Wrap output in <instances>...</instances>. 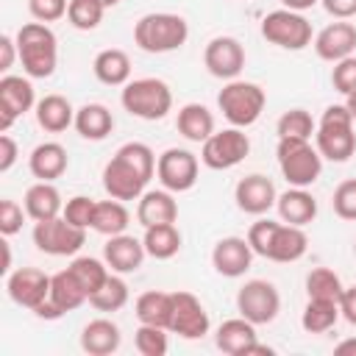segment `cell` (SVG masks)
I'll return each mask as SVG.
<instances>
[{"label":"cell","mask_w":356,"mask_h":356,"mask_svg":"<svg viewBox=\"0 0 356 356\" xmlns=\"http://www.w3.org/2000/svg\"><path fill=\"white\" fill-rule=\"evenodd\" d=\"M156 153L145 142H125L103 167V189L117 200L142 197L156 172Z\"/></svg>","instance_id":"obj_1"},{"label":"cell","mask_w":356,"mask_h":356,"mask_svg":"<svg viewBox=\"0 0 356 356\" xmlns=\"http://www.w3.org/2000/svg\"><path fill=\"white\" fill-rule=\"evenodd\" d=\"M17 50L28 78H50L58 64V39L47 22H25L17 31Z\"/></svg>","instance_id":"obj_2"},{"label":"cell","mask_w":356,"mask_h":356,"mask_svg":"<svg viewBox=\"0 0 356 356\" xmlns=\"http://www.w3.org/2000/svg\"><path fill=\"white\" fill-rule=\"evenodd\" d=\"M186 36H189L186 19L181 14H170V11L145 14L134 25V42L145 53H172L178 47H184Z\"/></svg>","instance_id":"obj_3"},{"label":"cell","mask_w":356,"mask_h":356,"mask_svg":"<svg viewBox=\"0 0 356 356\" xmlns=\"http://www.w3.org/2000/svg\"><path fill=\"white\" fill-rule=\"evenodd\" d=\"M317 150L328 161H348L356 153V134H353V117L345 106H328L320 117V125L314 131Z\"/></svg>","instance_id":"obj_4"},{"label":"cell","mask_w":356,"mask_h":356,"mask_svg":"<svg viewBox=\"0 0 356 356\" xmlns=\"http://www.w3.org/2000/svg\"><path fill=\"white\" fill-rule=\"evenodd\" d=\"M122 108L131 114V117H139V120H164L167 111L172 108V92L170 86L161 81V78H136V81H128L122 95Z\"/></svg>","instance_id":"obj_5"},{"label":"cell","mask_w":356,"mask_h":356,"mask_svg":"<svg viewBox=\"0 0 356 356\" xmlns=\"http://www.w3.org/2000/svg\"><path fill=\"white\" fill-rule=\"evenodd\" d=\"M264 103H267V95L259 83H250V81H228L220 95H217V106L222 111V117L234 125V128H248L253 125L261 111H264Z\"/></svg>","instance_id":"obj_6"},{"label":"cell","mask_w":356,"mask_h":356,"mask_svg":"<svg viewBox=\"0 0 356 356\" xmlns=\"http://www.w3.org/2000/svg\"><path fill=\"white\" fill-rule=\"evenodd\" d=\"M281 175L289 186H312L323 172V156L309 139H278L275 147Z\"/></svg>","instance_id":"obj_7"},{"label":"cell","mask_w":356,"mask_h":356,"mask_svg":"<svg viewBox=\"0 0 356 356\" xmlns=\"http://www.w3.org/2000/svg\"><path fill=\"white\" fill-rule=\"evenodd\" d=\"M261 36L284 50H303L312 44V22L300 11L278 8L261 19Z\"/></svg>","instance_id":"obj_8"},{"label":"cell","mask_w":356,"mask_h":356,"mask_svg":"<svg viewBox=\"0 0 356 356\" xmlns=\"http://www.w3.org/2000/svg\"><path fill=\"white\" fill-rule=\"evenodd\" d=\"M33 245L47 256H75L86 245V228L67 222L64 214L39 220L33 225Z\"/></svg>","instance_id":"obj_9"},{"label":"cell","mask_w":356,"mask_h":356,"mask_svg":"<svg viewBox=\"0 0 356 356\" xmlns=\"http://www.w3.org/2000/svg\"><path fill=\"white\" fill-rule=\"evenodd\" d=\"M236 312L250 320L253 325H267L278 317L281 312V295L275 289V284L264 281V278H253L245 281L236 292Z\"/></svg>","instance_id":"obj_10"},{"label":"cell","mask_w":356,"mask_h":356,"mask_svg":"<svg viewBox=\"0 0 356 356\" xmlns=\"http://www.w3.org/2000/svg\"><path fill=\"white\" fill-rule=\"evenodd\" d=\"M250 153V139L242 128H225V131H214L200 150V161L209 170H231L239 161H245V156Z\"/></svg>","instance_id":"obj_11"},{"label":"cell","mask_w":356,"mask_h":356,"mask_svg":"<svg viewBox=\"0 0 356 356\" xmlns=\"http://www.w3.org/2000/svg\"><path fill=\"white\" fill-rule=\"evenodd\" d=\"M197 156L184 147H167L156 161V175L164 189L170 192H186L197 181Z\"/></svg>","instance_id":"obj_12"},{"label":"cell","mask_w":356,"mask_h":356,"mask_svg":"<svg viewBox=\"0 0 356 356\" xmlns=\"http://www.w3.org/2000/svg\"><path fill=\"white\" fill-rule=\"evenodd\" d=\"M170 331L181 339H200L209 334V312L192 292H172V314H170Z\"/></svg>","instance_id":"obj_13"},{"label":"cell","mask_w":356,"mask_h":356,"mask_svg":"<svg viewBox=\"0 0 356 356\" xmlns=\"http://www.w3.org/2000/svg\"><path fill=\"white\" fill-rule=\"evenodd\" d=\"M36 106L33 83L22 75H3L0 78V134H8L14 120Z\"/></svg>","instance_id":"obj_14"},{"label":"cell","mask_w":356,"mask_h":356,"mask_svg":"<svg viewBox=\"0 0 356 356\" xmlns=\"http://www.w3.org/2000/svg\"><path fill=\"white\" fill-rule=\"evenodd\" d=\"M203 64L214 78L234 81L245 70V47L234 36H214L203 50Z\"/></svg>","instance_id":"obj_15"},{"label":"cell","mask_w":356,"mask_h":356,"mask_svg":"<svg viewBox=\"0 0 356 356\" xmlns=\"http://www.w3.org/2000/svg\"><path fill=\"white\" fill-rule=\"evenodd\" d=\"M50 278L47 273H42L39 267H19L14 273H8L6 278V289H8V298L17 303V306H25V309H36L47 295H50Z\"/></svg>","instance_id":"obj_16"},{"label":"cell","mask_w":356,"mask_h":356,"mask_svg":"<svg viewBox=\"0 0 356 356\" xmlns=\"http://www.w3.org/2000/svg\"><path fill=\"white\" fill-rule=\"evenodd\" d=\"M234 200L245 214H267L275 206L278 192H275V184L267 175L253 172V175L239 178V184L234 189Z\"/></svg>","instance_id":"obj_17"},{"label":"cell","mask_w":356,"mask_h":356,"mask_svg":"<svg viewBox=\"0 0 356 356\" xmlns=\"http://www.w3.org/2000/svg\"><path fill=\"white\" fill-rule=\"evenodd\" d=\"M211 264L225 278H239L253 264V248L242 236H222L211 250Z\"/></svg>","instance_id":"obj_18"},{"label":"cell","mask_w":356,"mask_h":356,"mask_svg":"<svg viewBox=\"0 0 356 356\" xmlns=\"http://www.w3.org/2000/svg\"><path fill=\"white\" fill-rule=\"evenodd\" d=\"M353 50H356V25L353 22L337 19L331 25H325L314 36V53L323 61H334L337 64V61L353 56Z\"/></svg>","instance_id":"obj_19"},{"label":"cell","mask_w":356,"mask_h":356,"mask_svg":"<svg viewBox=\"0 0 356 356\" xmlns=\"http://www.w3.org/2000/svg\"><path fill=\"white\" fill-rule=\"evenodd\" d=\"M147 250H145V242L131 236V234H117V236H108V242L103 245V261L111 267V273H136L145 261Z\"/></svg>","instance_id":"obj_20"},{"label":"cell","mask_w":356,"mask_h":356,"mask_svg":"<svg viewBox=\"0 0 356 356\" xmlns=\"http://www.w3.org/2000/svg\"><path fill=\"white\" fill-rule=\"evenodd\" d=\"M67 147L58 145V142H42L31 150L28 156V167H31V175L39 178V181H56L67 172Z\"/></svg>","instance_id":"obj_21"},{"label":"cell","mask_w":356,"mask_h":356,"mask_svg":"<svg viewBox=\"0 0 356 356\" xmlns=\"http://www.w3.org/2000/svg\"><path fill=\"white\" fill-rule=\"evenodd\" d=\"M309 248V236L300 225H289V222H278L275 225V234H273V242L267 248V256L270 261H298Z\"/></svg>","instance_id":"obj_22"},{"label":"cell","mask_w":356,"mask_h":356,"mask_svg":"<svg viewBox=\"0 0 356 356\" xmlns=\"http://www.w3.org/2000/svg\"><path fill=\"white\" fill-rule=\"evenodd\" d=\"M256 342H259L256 325L250 320H245L242 314L234 317V320H225L217 328V348L228 356H248Z\"/></svg>","instance_id":"obj_23"},{"label":"cell","mask_w":356,"mask_h":356,"mask_svg":"<svg viewBox=\"0 0 356 356\" xmlns=\"http://www.w3.org/2000/svg\"><path fill=\"white\" fill-rule=\"evenodd\" d=\"M25 211L33 222L39 220H53L64 211V203H61V192L53 186V181H36L25 189Z\"/></svg>","instance_id":"obj_24"},{"label":"cell","mask_w":356,"mask_h":356,"mask_svg":"<svg viewBox=\"0 0 356 356\" xmlns=\"http://www.w3.org/2000/svg\"><path fill=\"white\" fill-rule=\"evenodd\" d=\"M275 209H278V217L289 225H309L314 217H317V200L312 192H306L303 186H292L286 189L284 195H278L275 200Z\"/></svg>","instance_id":"obj_25"},{"label":"cell","mask_w":356,"mask_h":356,"mask_svg":"<svg viewBox=\"0 0 356 356\" xmlns=\"http://www.w3.org/2000/svg\"><path fill=\"white\" fill-rule=\"evenodd\" d=\"M139 225H159V222H175L178 220V203L170 189H150L139 197L136 206Z\"/></svg>","instance_id":"obj_26"},{"label":"cell","mask_w":356,"mask_h":356,"mask_svg":"<svg viewBox=\"0 0 356 356\" xmlns=\"http://www.w3.org/2000/svg\"><path fill=\"white\" fill-rule=\"evenodd\" d=\"M120 342H122V337H120L117 323H111L106 317H97V320L86 323L83 331H81V348L89 356H108L120 348Z\"/></svg>","instance_id":"obj_27"},{"label":"cell","mask_w":356,"mask_h":356,"mask_svg":"<svg viewBox=\"0 0 356 356\" xmlns=\"http://www.w3.org/2000/svg\"><path fill=\"white\" fill-rule=\"evenodd\" d=\"M36 122L50 134H61L75 125V108L64 95H44L36 100Z\"/></svg>","instance_id":"obj_28"},{"label":"cell","mask_w":356,"mask_h":356,"mask_svg":"<svg viewBox=\"0 0 356 356\" xmlns=\"http://www.w3.org/2000/svg\"><path fill=\"white\" fill-rule=\"evenodd\" d=\"M92 70H95V78L106 86H125L131 81V58L125 50H117V47L100 50L92 61Z\"/></svg>","instance_id":"obj_29"},{"label":"cell","mask_w":356,"mask_h":356,"mask_svg":"<svg viewBox=\"0 0 356 356\" xmlns=\"http://www.w3.org/2000/svg\"><path fill=\"white\" fill-rule=\"evenodd\" d=\"M175 128L189 142H206L214 134V114L203 103H186L178 108Z\"/></svg>","instance_id":"obj_30"},{"label":"cell","mask_w":356,"mask_h":356,"mask_svg":"<svg viewBox=\"0 0 356 356\" xmlns=\"http://www.w3.org/2000/svg\"><path fill=\"white\" fill-rule=\"evenodd\" d=\"M75 131L89 142H100L114 131V114L103 103H86L75 111Z\"/></svg>","instance_id":"obj_31"},{"label":"cell","mask_w":356,"mask_h":356,"mask_svg":"<svg viewBox=\"0 0 356 356\" xmlns=\"http://www.w3.org/2000/svg\"><path fill=\"white\" fill-rule=\"evenodd\" d=\"M136 320L145 325H161L170 331V314H172V292L147 289L136 298Z\"/></svg>","instance_id":"obj_32"},{"label":"cell","mask_w":356,"mask_h":356,"mask_svg":"<svg viewBox=\"0 0 356 356\" xmlns=\"http://www.w3.org/2000/svg\"><path fill=\"white\" fill-rule=\"evenodd\" d=\"M50 300L67 314L78 306H83L89 300L86 289L81 286V281L75 278V273L67 267V270H58L53 278H50Z\"/></svg>","instance_id":"obj_33"},{"label":"cell","mask_w":356,"mask_h":356,"mask_svg":"<svg viewBox=\"0 0 356 356\" xmlns=\"http://www.w3.org/2000/svg\"><path fill=\"white\" fill-rule=\"evenodd\" d=\"M145 250L153 259H172L181 250V231L175 228V222H159V225H147L145 228Z\"/></svg>","instance_id":"obj_34"},{"label":"cell","mask_w":356,"mask_h":356,"mask_svg":"<svg viewBox=\"0 0 356 356\" xmlns=\"http://www.w3.org/2000/svg\"><path fill=\"white\" fill-rule=\"evenodd\" d=\"M131 222V214L125 209L122 200L111 197V200H97V209H95V220H92V228L103 236H117V234H125Z\"/></svg>","instance_id":"obj_35"},{"label":"cell","mask_w":356,"mask_h":356,"mask_svg":"<svg viewBox=\"0 0 356 356\" xmlns=\"http://www.w3.org/2000/svg\"><path fill=\"white\" fill-rule=\"evenodd\" d=\"M339 303L337 300H323V298H309L303 314H300V325L306 334H325L328 328H334V323L339 320Z\"/></svg>","instance_id":"obj_36"},{"label":"cell","mask_w":356,"mask_h":356,"mask_svg":"<svg viewBox=\"0 0 356 356\" xmlns=\"http://www.w3.org/2000/svg\"><path fill=\"white\" fill-rule=\"evenodd\" d=\"M89 303L97 312H120L128 303V284L120 275L108 273V278L103 281V286L89 295Z\"/></svg>","instance_id":"obj_37"},{"label":"cell","mask_w":356,"mask_h":356,"mask_svg":"<svg viewBox=\"0 0 356 356\" xmlns=\"http://www.w3.org/2000/svg\"><path fill=\"white\" fill-rule=\"evenodd\" d=\"M70 270L75 273V278L81 281V286L86 289V295L97 292L103 286V281L108 278V264L95 259V256H78L70 261Z\"/></svg>","instance_id":"obj_38"},{"label":"cell","mask_w":356,"mask_h":356,"mask_svg":"<svg viewBox=\"0 0 356 356\" xmlns=\"http://www.w3.org/2000/svg\"><path fill=\"white\" fill-rule=\"evenodd\" d=\"M306 292L309 298H323V300H337L342 298L345 286L339 281V275L328 267H314L309 275H306Z\"/></svg>","instance_id":"obj_39"},{"label":"cell","mask_w":356,"mask_h":356,"mask_svg":"<svg viewBox=\"0 0 356 356\" xmlns=\"http://www.w3.org/2000/svg\"><path fill=\"white\" fill-rule=\"evenodd\" d=\"M275 131H278V139H312L317 125L306 108H289L278 117Z\"/></svg>","instance_id":"obj_40"},{"label":"cell","mask_w":356,"mask_h":356,"mask_svg":"<svg viewBox=\"0 0 356 356\" xmlns=\"http://www.w3.org/2000/svg\"><path fill=\"white\" fill-rule=\"evenodd\" d=\"M103 14H106V6L100 0H70V8H67L70 25L78 31H95L103 22Z\"/></svg>","instance_id":"obj_41"},{"label":"cell","mask_w":356,"mask_h":356,"mask_svg":"<svg viewBox=\"0 0 356 356\" xmlns=\"http://www.w3.org/2000/svg\"><path fill=\"white\" fill-rule=\"evenodd\" d=\"M134 345L142 356H164L170 342H167V328L161 325H145L139 323L136 334H134Z\"/></svg>","instance_id":"obj_42"},{"label":"cell","mask_w":356,"mask_h":356,"mask_svg":"<svg viewBox=\"0 0 356 356\" xmlns=\"http://www.w3.org/2000/svg\"><path fill=\"white\" fill-rule=\"evenodd\" d=\"M95 209H97V200L86 197V195H75L64 203V220L78 225V228H92V220H95Z\"/></svg>","instance_id":"obj_43"},{"label":"cell","mask_w":356,"mask_h":356,"mask_svg":"<svg viewBox=\"0 0 356 356\" xmlns=\"http://www.w3.org/2000/svg\"><path fill=\"white\" fill-rule=\"evenodd\" d=\"M334 211L337 217L342 220H356V178H348L342 181L337 189H334Z\"/></svg>","instance_id":"obj_44"},{"label":"cell","mask_w":356,"mask_h":356,"mask_svg":"<svg viewBox=\"0 0 356 356\" xmlns=\"http://www.w3.org/2000/svg\"><path fill=\"white\" fill-rule=\"evenodd\" d=\"M28 211H22V206L11 197L0 200V234L3 236H14L17 231H22V220Z\"/></svg>","instance_id":"obj_45"},{"label":"cell","mask_w":356,"mask_h":356,"mask_svg":"<svg viewBox=\"0 0 356 356\" xmlns=\"http://www.w3.org/2000/svg\"><path fill=\"white\" fill-rule=\"evenodd\" d=\"M331 83H334V89L342 92V95L356 92V56H348V58H342V61L334 64V70H331Z\"/></svg>","instance_id":"obj_46"},{"label":"cell","mask_w":356,"mask_h":356,"mask_svg":"<svg viewBox=\"0 0 356 356\" xmlns=\"http://www.w3.org/2000/svg\"><path fill=\"white\" fill-rule=\"evenodd\" d=\"M70 3L67 0H28V11L36 22H56L67 17Z\"/></svg>","instance_id":"obj_47"},{"label":"cell","mask_w":356,"mask_h":356,"mask_svg":"<svg viewBox=\"0 0 356 356\" xmlns=\"http://www.w3.org/2000/svg\"><path fill=\"white\" fill-rule=\"evenodd\" d=\"M275 225H278L275 220H259V222L250 225V231H248V242H250V248H253L256 256H267V248H270V242H273Z\"/></svg>","instance_id":"obj_48"},{"label":"cell","mask_w":356,"mask_h":356,"mask_svg":"<svg viewBox=\"0 0 356 356\" xmlns=\"http://www.w3.org/2000/svg\"><path fill=\"white\" fill-rule=\"evenodd\" d=\"M17 156H19L17 142L8 134H0V172H8L14 167V161H17Z\"/></svg>","instance_id":"obj_49"},{"label":"cell","mask_w":356,"mask_h":356,"mask_svg":"<svg viewBox=\"0 0 356 356\" xmlns=\"http://www.w3.org/2000/svg\"><path fill=\"white\" fill-rule=\"evenodd\" d=\"M323 8L334 17V19H350L356 17V0H320Z\"/></svg>","instance_id":"obj_50"},{"label":"cell","mask_w":356,"mask_h":356,"mask_svg":"<svg viewBox=\"0 0 356 356\" xmlns=\"http://www.w3.org/2000/svg\"><path fill=\"white\" fill-rule=\"evenodd\" d=\"M14 58H19V50H17V39H11L8 33L0 36V70L8 72L14 67Z\"/></svg>","instance_id":"obj_51"},{"label":"cell","mask_w":356,"mask_h":356,"mask_svg":"<svg viewBox=\"0 0 356 356\" xmlns=\"http://www.w3.org/2000/svg\"><path fill=\"white\" fill-rule=\"evenodd\" d=\"M339 312L350 325H356V286H345L339 298Z\"/></svg>","instance_id":"obj_52"},{"label":"cell","mask_w":356,"mask_h":356,"mask_svg":"<svg viewBox=\"0 0 356 356\" xmlns=\"http://www.w3.org/2000/svg\"><path fill=\"white\" fill-rule=\"evenodd\" d=\"M33 314H36V317H42V320H58L64 312H61V309H58V306L50 300V295H47V298H44V300H42V303L33 309Z\"/></svg>","instance_id":"obj_53"},{"label":"cell","mask_w":356,"mask_h":356,"mask_svg":"<svg viewBox=\"0 0 356 356\" xmlns=\"http://www.w3.org/2000/svg\"><path fill=\"white\" fill-rule=\"evenodd\" d=\"M334 353H337V356H356V337L342 339V342L334 348Z\"/></svg>","instance_id":"obj_54"},{"label":"cell","mask_w":356,"mask_h":356,"mask_svg":"<svg viewBox=\"0 0 356 356\" xmlns=\"http://www.w3.org/2000/svg\"><path fill=\"white\" fill-rule=\"evenodd\" d=\"M284 3V8H289V11H306V8H312L314 3H320V0H281Z\"/></svg>","instance_id":"obj_55"},{"label":"cell","mask_w":356,"mask_h":356,"mask_svg":"<svg viewBox=\"0 0 356 356\" xmlns=\"http://www.w3.org/2000/svg\"><path fill=\"white\" fill-rule=\"evenodd\" d=\"M0 248H3V267H0V270H3V273H8V270H11V248H8V242H6V239L0 242Z\"/></svg>","instance_id":"obj_56"},{"label":"cell","mask_w":356,"mask_h":356,"mask_svg":"<svg viewBox=\"0 0 356 356\" xmlns=\"http://www.w3.org/2000/svg\"><path fill=\"white\" fill-rule=\"evenodd\" d=\"M348 100H345V108L350 111V117H353V122H356V92H350V95H345Z\"/></svg>","instance_id":"obj_57"},{"label":"cell","mask_w":356,"mask_h":356,"mask_svg":"<svg viewBox=\"0 0 356 356\" xmlns=\"http://www.w3.org/2000/svg\"><path fill=\"white\" fill-rule=\"evenodd\" d=\"M100 3H103V6H106V8H114V6H117V3H120V0H100Z\"/></svg>","instance_id":"obj_58"},{"label":"cell","mask_w":356,"mask_h":356,"mask_svg":"<svg viewBox=\"0 0 356 356\" xmlns=\"http://www.w3.org/2000/svg\"><path fill=\"white\" fill-rule=\"evenodd\" d=\"M353 253H356V242H353Z\"/></svg>","instance_id":"obj_59"}]
</instances>
